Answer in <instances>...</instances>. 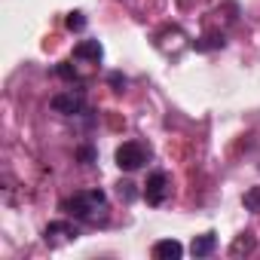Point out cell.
<instances>
[{
  "instance_id": "obj_1",
  "label": "cell",
  "mask_w": 260,
  "mask_h": 260,
  "mask_svg": "<svg viewBox=\"0 0 260 260\" xmlns=\"http://www.w3.org/2000/svg\"><path fill=\"white\" fill-rule=\"evenodd\" d=\"M61 211H68L77 220H98L107 211V196L104 190H80L61 202Z\"/></svg>"
},
{
  "instance_id": "obj_2",
  "label": "cell",
  "mask_w": 260,
  "mask_h": 260,
  "mask_svg": "<svg viewBox=\"0 0 260 260\" xmlns=\"http://www.w3.org/2000/svg\"><path fill=\"white\" fill-rule=\"evenodd\" d=\"M147 159H150V153H147L144 144H138V141H125V144L116 147V166H119L122 172H138Z\"/></svg>"
},
{
  "instance_id": "obj_3",
  "label": "cell",
  "mask_w": 260,
  "mask_h": 260,
  "mask_svg": "<svg viewBox=\"0 0 260 260\" xmlns=\"http://www.w3.org/2000/svg\"><path fill=\"white\" fill-rule=\"evenodd\" d=\"M49 107L55 110V113H61V116H77V113H83V107H86V101H83V95L80 92H58V95H52V101H49Z\"/></svg>"
},
{
  "instance_id": "obj_4",
  "label": "cell",
  "mask_w": 260,
  "mask_h": 260,
  "mask_svg": "<svg viewBox=\"0 0 260 260\" xmlns=\"http://www.w3.org/2000/svg\"><path fill=\"white\" fill-rule=\"evenodd\" d=\"M169 196V175L166 172H153L147 175V184H144V199L150 205H162Z\"/></svg>"
},
{
  "instance_id": "obj_5",
  "label": "cell",
  "mask_w": 260,
  "mask_h": 260,
  "mask_svg": "<svg viewBox=\"0 0 260 260\" xmlns=\"http://www.w3.org/2000/svg\"><path fill=\"white\" fill-rule=\"evenodd\" d=\"M74 58H80V61H101L104 58V46L98 43V40H83V43H77L74 46Z\"/></svg>"
},
{
  "instance_id": "obj_6",
  "label": "cell",
  "mask_w": 260,
  "mask_h": 260,
  "mask_svg": "<svg viewBox=\"0 0 260 260\" xmlns=\"http://www.w3.org/2000/svg\"><path fill=\"white\" fill-rule=\"evenodd\" d=\"M181 254H184V245L178 239H159L153 245V257L156 260H178Z\"/></svg>"
},
{
  "instance_id": "obj_7",
  "label": "cell",
  "mask_w": 260,
  "mask_h": 260,
  "mask_svg": "<svg viewBox=\"0 0 260 260\" xmlns=\"http://www.w3.org/2000/svg\"><path fill=\"white\" fill-rule=\"evenodd\" d=\"M214 248H217V236H214V233H202V236L193 239L190 254H193V257H208V254H214Z\"/></svg>"
},
{
  "instance_id": "obj_8",
  "label": "cell",
  "mask_w": 260,
  "mask_h": 260,
  "mask_svg": "<svg viewBox=\"0 0 260 260\" xmlns=\"http://www.w3.org/2000/svg\"><path fill=\"white\" fill-rule=\"evenodd\" d=\"M55 236H64V239H77V236H80V230H77L74 223H68V220H55V223H49V226H46V242H52Z\"/></svg>"
},
{
  "instance_id": "obj_9",
  "label": "cell",
  "mask_w": 260,
  "mask_h": 260,
  "mask_svg": "<svg viewBox=\"0 0 260 260\" xmlns=\"http://www.w3.org/2000/svg\"><path fill=\"white\" fill-rule=\"evenodd\" d=\"M193 46H196V52H208V49H220V46H223V34H208V37H202V40H196Z\"/></svg>"
},
{
  "instance_id": "obj_10",
  "label": "cell",
  "mask_w": 260,
  "mask_h": 260,
  "mask_svg": "<svg viewBox=\"0 0 260 260\" xmlns=\"http://www.w3.org/2000/svg\"><path fill=\"white\" fill-rule=\"evenodd\" d=\"M242 205L248 211H260V187H251L245 196H242Z\"/></svg>"
},
{
  "instance_id": "obj_11",
  "label": "cell",
  "mask_w": 260,
  "mask_h": 260,
  "mask_svg": "<svg viewBox=\"0 0 260 260\" xmlns=\"http://www.w3.org/2000/svg\"><path fill=\"white\" fill-rule=\"evenodd\" d=\"M242 251H254V236H251V233H242V236L233 242V254H242Z\"/></svg>"
},
{
  "instance_id": "obj_12",
  "label": "cell",
  "mask_w": 260,
  "mask_h": 260,
  "mask_svg": "<svg viewBox=\"0 0 260 260\" xmlns=\"http://www.w3.org/2000/svg\"><path fill=\"white\" fill-rule=\"evenodd\" d=\"M68 28H71V31H83V28H86L83 13H71V16H68Z\"/></svg>"
},
{
  "instance_id": "obj_13",
  "label": "cell",
  "mask_w": 260,
  "mask_h": 260,
  "mask_svg": "<svg viewBox=\"0 0 260 260\" xmlns=\"http://www.w3.org/2000/svg\"><path fill=\"white\" fill-rule=\"evenodd\" d=\"M132 187H135V184H128V181L119 184V196H122L125 202H132V199H135V190H132Z\"/></svg>"
},
{
  "instance_id": "obj_14",
  "label": "cell",
  "mask_w": 260,
  "mask_h": 260,
  "mask_svg": "<svg viewBox=\"0 0 260 260\" xmlns=\"http://www.w3.org/2000/svg\"><path fill=\"white\" fill-rule=\"evenodd\" d=\"M58 74H61L64 80H77V74H74V71H71L68 64H61V68H58Z\"/></svg>"
},
{
  "instance_id": "obj_15",
  "label": "cell",
  "mask_w": 260,
  "mask_h": 260,
  "mask_svg": "<svg viewBox=\"0 0 260 260\" xmlns=\"http://www.w3.org/2000/svg\"><path fill=\"white\" fill-rule=\"evenodd\" d=\"M80 159H86V162H92V159H95V153H92V147H83V150H80Z\"/></svg>"
}]
</instances>
